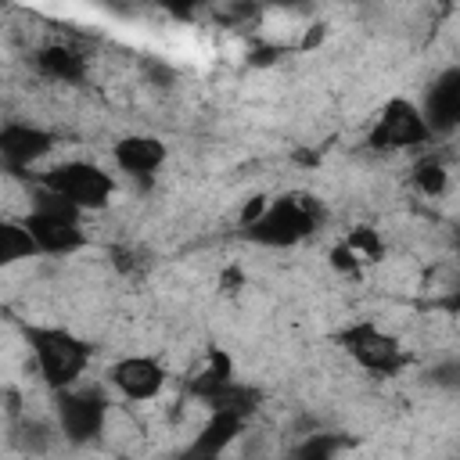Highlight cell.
<instances>
[{"instance_id": "obj_1", "label": "cell", "mask_w": 460, "mask_h": 460, "mask_svg": "<svg viewBox=\"0 0 460 460\" xmlns=\"http://www.w3.org/2000/svg\"><path fill=\"white\" fill-rule=\"evenodd\" d=\"M327 212L309 190H284L277 198H252L241 212V237L255 248L288 252L309 241L323 226Z\"/></svg>"}, {"instance_id": "obj_2", "label": "cell", "mask_w": 460, "mask_h": 460, "mask_svg": "<svg viewBox=\"0 0 460 460\" xmlns=\"http://www.w3.org/2000/svg\"><path fill=\"white\" fill-rule=\"evenodd\" d=\"M18 331L32 352L36 374L50 392H65L86 377V367L93 359V345L79 338L72 327L61 323H36V320H18Z\"/></svg>"}, {"instance_id": "obj_3", "label": "cell", "mask_w": 460, "mask_h": 460, "mask_svg": "<svg viewBox=\"0 0 460 460\" xmlns=\"http://www.w3.org/2000/svg\"><path fill=\"white\" fill-rule=\"evenodd\" d=\"M40 190L54 194L58 201H65L68 208H75L79 216H90V212H104L111 201H115V176L90 162V158H65V162H54L40 172Z\"/></svg>"}, {"instance_id": "obj_4", "label": "cell", "mask_w": 460, "mask_h": 460, "mask_svg": "<svg viewBox=\"0 0 460 460\" xmlns=\"http://www.w3.org/2000/svg\"><path fill=\"white\" fill-rule=\"evenodd\" d=\"M108 417H111V395L108 388L101 385H72L65 392H54V424H58V435L83 449V446H93L104 438V428H108Z\"/></svg>"}, {"instance_id": "obj_5", "label": "cell", "mask_w": 460, "mask_h": 460, "mask_svg": "<svg viewBox=\"0 0 460 460\" xmlns=\"http://www.w3.org/2000/svg\"><path fill=\"white\" fill-rule=\"evenodd\" d=\"M334 341L341 345V352H345L359 370H367V374H374V377H395V374H402L406 363H410L402 341H399L388 327H381L377 320H367V316L349 320V323L334 334Z\"/></svg>"}, {"instance_id": "obj_6", "label": "cell", "mask_w": 460, "mask_h": 460, "mask_svg": "<svg viewBox=\"0 0 460 460\" xmlns=\"http://www.w3.org/2000/svg\"><path fill=\"white\" fill-rule=\"evenodd\" d=\"M18 219L29 230L36 255H72V252L86 248L83 216L47 190H36V205Z\"/></svg>"}, {"instance_id": "obj_7", "label": "cell", "mask_w": 460, "mask_h": 460, "mask_svg": "<svg viewBox=\"0 0 460 460\" xmlns=\"http://www.w3.org/2000/svg\"><path fill=\"white\" fill-rule=\"evenodd\" d=\"M431 140L435 137L413 97H388L367 133V147L374 151H417L428 147Z\"/></svg>"}, {"instance_id": "obj_8", "label": "cell", "mask_w": 460, "mask_h": 460, "mask_svg": "<svg viewBox=\"0 0 460 460\" xmlns=\"http://www.w3.org/2000/svg\"><path fill=\"white\" fill-rule=\"evenodd\" d=\"M58 147L54 129L29 122V119H7L0 122V165L11 172L36 169L50 151Z\"/></svg>"}, {"instance_id": "obj_9", "label": "cell", "mask_w": 460, "mask_h": 460, "mask_svg": "<svg viewBox=\"0 0 460 460\" xmlns=\"http://www.w3.org/2000/svg\"><path fill=\"white\" fill-rule=\"evenodd\" d=\"M165 381H169V370L158 356H147V352H129V356H119L111 367H108V385L129 399V402H151L165 392Z\"/></svg>"}, {"instance_id": "obj_10", "label": "cell", "mask_w": 460, "mask_h": 460, "mask_svg": "<svg viewBox=\"0 0 460 460\" xmlns=\"http://www.w3.org/2000/svg\"><path fill=\"white\" fill-rule=\"evenodd\" d=\"M248 424V413L241 410H208L198 435L180 449L176 460H223V453L241 438Z\"/></svg>"}, {"instance_id": "obj_11", "label": "cell", "mask_w": 460, "mask_h": 460, "mask_svg": "<svg viewBox=\"0 0 460 460\" xmlns=\"http://www.w3.org/2000/svg\"><path fill=\"white\" fill-rule=\"evenodd\" d=\"M431 137H449L456 126H460V68L449 65L442 68L428 90H424V101H417Z\"/></svg>"}, {"instance_id": "obj_12", "label": "cell", "mask_w": 460, "mask_h": 460, "mask_svg": "<svg viewBox=\"0 0 460 460\" xmlns=\"http://www.w3.org/2000/svg\"><path fill=\"white\" fill-rule=\"evenodd\" d=\"M169 158V147L162 137L155 133H122L115 144H111V162L122 176H133V180H151L158 176V169L165 165Z\"/></svg>"}, {"instance_id": "obj_13", "label": "cell", "mask_w": 460, "mask_h": 460, "mask_svg": "<svg viewBox=\"0 0 460 460\" xmlns=\"http://www.w3.org/2000/svg\"><path fill=\"white\" fill-rule=\"evenodd\" d=\"M32 65H36V72H40L43 79L61 83V86H75V83H83L86 72H90L86 54H83L79 47L65 43V40H50V43L36 47Z\"/></svg>"}, {"instance_id": "obj_14", "label": "cell", "mask_w": 460, "mask_h": 460, "mask_svg": "<svg viewBox=\"0 0 460 460\" xmlns=\"http://www.w3.org/2000/svg\"><path fill=\"white\" fill-rule=\"evenodd\" d=\"M234 381H237V374H234V359H230L223 349H208L201 370H198L194 381H190V392H194L201 402H212V399H216L223 388H230Z\"/></svg>"}, {"instance_id": "obj_15", "label": "cell", "mask_w": 460, "mask_h": 460, "mask_svg": "<svg viewBox=\"0 0 460 460\" xmlns=\"http://www.w3.org/2000/svg\"><path fill=\"white\" fill-rule=\"evenodd\" d=\"M29 259H36V244H32L29 230L22 226V219L0 216V270H11Z\"/></svg>"}, {"instance_id": "obj_16", "label": "cell", "mask_w": 460, "mask_h": 460, "mask_svg": "<svg viewBox=\"0 0 460 460\" xmlns=\"http://www.w3.org/2000/svg\"><path fill=\"white\" fill-rule=\"evenodd\" d=\"M410 183L417 187V194L438 198V194H446V187H449V165H446L438 155H424V158L413 165Z\"/></svg>"}, {"instance_id": "obj_17", "label": "cell", "mask_w": 460, "mask_h": 460, "mask_svg": "<svg viewBox=\"0 0 460 460\" xmlns=\"http://www.w3.org/2000/svg\"><path fill=\"white\" fill-rule=\"evenodd\" d=\"M341 241L356 252V259H359L363 266H374V262H381V259L388 255V244H385L381 230H374V226H352Z\"/></svg>"}, {"instance_id": "obj_18", "label": "cell", "mask_w": 460, "mask_h": 460, "mask_svg": "<svg viewBox=\"0 0 460 460\" xmlns=\"http://www.w3.org/2000/svg\"><path fill=\"white\" fill-rule=\"evenodd\" d=\"M341 449H345V438H341V435L316 431V435H309L288 460H338Z\"/></svg>"}, {"instance_id": "obj_19", "label": "cell", "mask_w": 460, "mask_h": 460, "mask_svg": "<svg viewBox=\"0 0 460 460\" xmlns=\"http://www.w3.org/2000/svg\"><path fill=\"white\" fill-rule=\"evenodd\" d=\"M327 266H331L338 277H345V280H359V277H363V270H367L345 241H334V244L327 248Z\"/></svg>"}]
</instances>
